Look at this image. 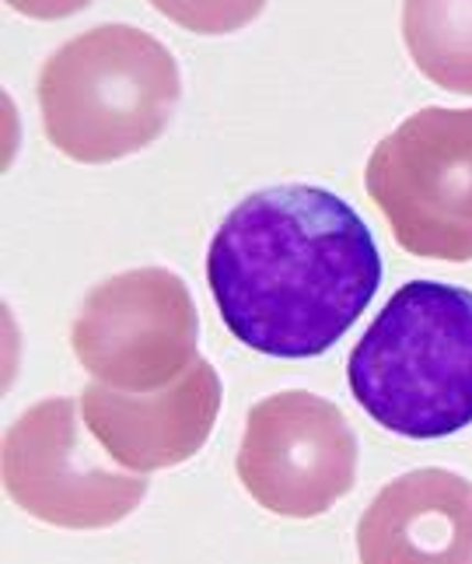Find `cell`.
<instances>
[{
	"instance_id": "6da1fadb",
	"label": "cell",
	"mask_w": 472,
	"mask_h": 564,
	"mask_svg": "<svg viewBox=\"0 0 472 564\" xmlns=\"http://www.w3.org/2000/svg\"><path fill=\"white\" fill-rule=\"evenodd\" d=\"M207 284L234 340L301 361L361 319L382 284V252L332 189L281 183L228 210L207 249Z\"/></svg>"
},
{
	"instance_id": "7a4b0ae2",
	"label": "cell",
	"mask_w": 472,
	"mask_h": 564,
	"mask_svg": "<svg viewBox=\"0 0 472 564\" xmlns=\"http://www.w3.org/2000/svg\"><path fill=\"white\" fill-rule=\"evenodd\" d=\"M347 382L385 432L435 442L472 424V291L409 281L350 351Z\"/></svg>"
},
{
	"instance_id": "3957f363",
	"label": "cell",
	"mask_w": 472,
	"mask_h": 564,
	"mask_svg": "<svg viewBox=\"0 0 472 564\" xmlns=\"http://www.w3.org/2000/svg\"><path fill=\"white\" fill-rule=\"evenodd\" d=\"M50 144L70 162L109 165L168 130L183 99L175 56L133 25H95L67 39L39 70Z\"/></svg>"
},
{
	"instance_id": "277c9868",
	"label": "cell",
	"mask_w": 472,
	"mask_h": 564,
	"mask_svg": "<svg viewBox=\"0 0 472 564\" xmlns=\"http://www.w3.org/2000/svg\"><path fill=\"white\" fill-rule=\"evenodd\" d=\"M364 189L399 249L424 260H472V109L427 106L382 138Z\"/></svg>"
},
{
	"instance_id": "5b68a950",
	"label": "cell",
	"mask_w": 472,
	"mask_h": 564,
	"mask_svg": "<svg viewBox=\"0 0 472 564\" xmlns=\"http://www.w3.org/2000/svg\"><path fill=\"white\" fill-rule=\"evenodd\" d=\"M200 340L186 281L165 267H136L95 284L70 326V351L95 382L120 393H157L183 379Z\"/></svg>"
},
{
	"instance_id": "8992f818",
	"label": "cell",
	"mask_w": 472,
	"mask_h": 564,
	"mask_svg": "<svg viewBox=\"0 0 472 564\" xmlns=\"http://www.w3.org/2000/svg\"><path fill=\"white\" fill-rule=\"evenodd\" d=\"M81 432L77 403H32L4 435V491L25 516L56 530H109L141 509L147 474H120Z\"/></svg>"
},
{
	"instance_id": "52a82bcc",
	"label": "cell",
	"mask_w": 472,
	"mask_h": 564,
	"mask_svg": "<svg viewBox=\"0 0 472 564\" xmlns=\"http://www.w3.org/2000/svg\"><path fill=\"white\" fill-rule=\"evenodd\" d=\"M358 456V435L337 403L284 389L249 411L234 470L260 509L319 519L353 491Z\"/></svg>"
},
{
	"instance_id": "ba28073f",
	"label": "cell",
	"mask_w": 472,
	"mask_h": 564,
	"mask_svg": "<svg viewBox=\"0 0 472 564\" xmlns=\"http://www.w3.org/2000/svg\"><path fill=\"white\" fill-rule=\"evenodd\" d=\"M221 376L207 358L157 393H120L91 382L81 393V421L102 453L130 474H154L193 459L221 414Z\"/></svg>"
},
{
	"instance_id": "9c48e42d",
	"label": "cell",
	"mask_w": 472,
	"mask_h": 564,
	"mask_svg": "<svg viewBox=\"0 0 472 564\" xmlns=\"http://www.w3.org/2000/svg\"><path fill=\"white\" fill-rule=\"evenodd\" d=\"M361 564H472V480L420 466L385 488L358 522Z\"/></svg>"
},
{
	"instance_id": "30bf717a",
	"label": "cell",
	"mask_w": 472,
	"mask_h": 564,
	"mask_svg": "<svg viewBox=\"0 0 472 564\" xmlns=\"http://www.w3.org/2000/svg\"><path fill=\"white\" fill-rule=\"evenodd\" d=\"M403 43L427 82L472 95V0H403Z\"/></svg>"
},
{
	"instance_id": "8fae6325",
	"label": "cell",
	"mask_w": 472,
	"mask_h": 564,
	"mask_svg": "<svg viewBox=\"0 0 472 564\" xmlns=\"http://www.w3.org/2000/svg\"><path fill=\"white\" fill-rule=\"evenodd\" d=\"M147 4L186 32L231 35L255 22L263 14L266 0H147Z\"/></svg>"
},
{
	"instance_id": "7c38bea8",
	"label": "cell",
	"mask_w": 472,
	"mask_h": 564,
	"mask_svg": "<svg viewBox=\"0 0 472 564\" xmlns=\"http://www.w3.org/2000/svg\"><path fill=\"white\" fill-rule=\"evenodd\" d=\"M4 4L18 14L35 18V22H61V18L85 11L91 0H4Z\"/></svg>"
}]
</instances>
